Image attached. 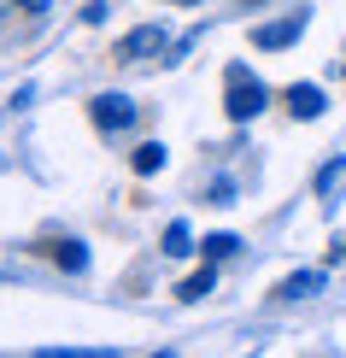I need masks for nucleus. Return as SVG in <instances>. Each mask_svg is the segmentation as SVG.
Wrapping results in <instances>:
<instances>
[{"label":"nucleus","instance_id":"nucleus-5","mask_svg":"<svg viewBox=\"0 0 346 358\" xmlns=\"http://www.w3.org/2000/svg\"><path fill=\"white\" fill-rule=\"evenodd\" d=\"M282 100H288V112L299 117V124H311V117H323V88H317V83H294V88H288Z\"/></svg>","mask_w":346,"mask_h":358},{"label":"nucleus","instance_id":"nucleus-4","mask_svg":"<svg viewBox=\"0 0 346 358\" xmlns=\"http://www.w3.org/2000/svg\"><path fill=\"white\" fill-rule=\"evenodd\" d=\"M94 124L106 129V136L129 129V124H135V100H129V94H94Z\"/></svg>","mask_w":346,"mask_h":358},{"label":"nucleus","instance_id":"nucleus-11","mask_svg":"<svg viewBox=\"0 0 346 358\" xmlns=\"http://www.w3.org/2000/svg\"><path fill=\"white\" fill-rule=\"evenodd\" d=\"M235 247H240V235H229V229H217V235H206V241H200L206 259H229Z\"/></svg>","mask_w":346,"mask_h":358},{"label":"nucleus","instance_id":"nucleus-9","mask_svg":"<svg viewBox=\"0 0 346 358\" xmlns=\"http://www.w3.org/2000/svg\"><path fill=\"white\" fill-rule=\"evenodd\" d=\"M164 252H171V259H188L194 252V229L188 223H171V229H164Z\"/></svg>","mask_w":346,"mask_h":358},{"label":"nucleus","instance_id":"nucleus-14","mask_svg":"<svg viewBox=\"0 0 346 358\" xmlns=\"http://www.w3.org/2000/svg\"><path fill=\"white\" fill-rule=\"evenodd\" d=\"M106 12H112L106 0H88V6H82V24H106Z\"/></svg>","mask_w":346,"mask_h":358},{"label":"nucleus","instance_id":"nucleus-6","mask_svg":"<svg viewBox=\"0 0 346 358\" xmlns=\"http://www.w3.org/2000/svg\"><path fill=\"white\" fill-rule=\"evenodd\" d=\"M317 288H323V271H294V276L276 288V300H311Z\"/></svg>","mask_w":346,"mask_h":358},{"label":"nucleus","instance_id":"nucleus-3","mask_svg":"<svg viewBox=\"0 0 346 358\" xmlns=\"http://www.w3.org/2000/svg\"><path fill=\"white\" fill-rule=\"evenodd\" d=\"M305 24H311V12H305V6H294L288 18H276V24H259V29H252V48H264V53L294 48V41L305 36Z\"/></svg>","mask_w":346,"mask_h":358},{"label":"nucleus","instance_id":"nucleus-1","mask_svg":"<svg viewBox=\"0 0 346 358\" xmlns=\"http://www.w3.org/2000/svg\"><path fill=\"white\" fill-rule=\"evenodd\" d=\"M264 106H270V88L252 77L247 65H229V71H223V112H229L235 124H252Z\"/></svg>","mask_w":346,"mask_h":358},{"label":"nucleus","instance_id":"nucleus-16","mask_svg":"<svg viewBox=\"0 0 346 358\" xmlns=\"http://www.w3.org/2000/svg\"><path fill=\"white\" fill-rule=\"evenodd\" d=\"M12 6H24V12H41V6H48V0H12Z\"/></svg>","mask_w":346,"mask_h":358},{"label":"nucleus","instance_id":"nucleus-7","mask_svg":"<svg viewBox=\"0 0 346 358\" xmlns=\"http://www.w3.org/2000/svg\"><path fill=\"white\" fill-rule=\"evenodd\" d=\"M164 159H171V153H164V141H141V147H135V159H129V165L141 171V176H159V171H164Z\"/></svg>","mask_w":346,"mask_h":358},{"label":"nucleus","instance_id":"nucleus-15","mask_svg":"<svg viewBox=\"0 0 346 358\" xmlns=\"http://www.w3.org/2000/svg\"><path fill=\"white\" fill-rule=\"evenodd\" d=\"M340 259H346V229L335 235V241H329V264H340Z\"/></svg>","mask_w":346,"mask_h":358},{"label":"nucleus","instance_id":"nucleus-8","mask_svg":"<svg viewBox=\"0 0 346 358\" xmlns=\"http://www.w3.org/2000/svg\"><path fill=\"white\" fill-rule=\"evenodd\" d=\"M53 259L65 264L71 276H82V271H88V247H82V241H59V247H53Z\"/></svg>","mask_w":346,"mask_h":358},{"label":"nucleus","instance_id":"nucleus-2","mask_svg":"<svg viewBox=\"0 0 346 358\" xmlns=\"http://www.w3.org/2000/svg\"><path fill=\"white\" fill-rule=\"evenodd\" d=\"M159 53H171V36H164V24H135L124 41H117V65H141V59H159Z\"/></svg>","mask_w":346,"mask_h":358},{"label":"nucleus","instance_id":"nucleus-17","mask_svg":"<svg viewBox=\"0 0 346 358\" xmlns=\"http://www.w3.org/2000/svg\"><path fill=\"white\" fill-rule=\"evenodd\" d=\"M182 6H200V0H182Z\"/></svg>","mask_w":346,"mask_h":358},{"label":"nucleus","instance_id":"nucleus-10","mask_svg":"<svg viewBox=\"0 0 346 358\" xmlns=\"http://www.w3.org/2000/svg\"><path fill=\"white\" fill-rule=\"evenodd\" d=\"M212 282H217V271H200V276H188L182 288H176V300H188V306H200L206 294H212Z\"/></svg>","mask_w":346,"mask_h":358},{"label":"nucleus","instance_id":"nucleus-13","mask_svg":"<svg viewBox=\"0 0 346 358\" xmlns=\"http://www.w3.org/2000/svg\"><path fill=\"white\" fill-rule=\"evenodd\" d=\"M212 206H235V182H229V176H217V182H212Z\"/></svg>","mask_w":346,"mask_h":358},{"label":"nucleus","instance_id":"nucleus-12","mask_svg":"<svg viewBox=\"0 0 346 358\" xmlns=\"http://www.w3.org/2000/svg\"><path fill=\"white\" fill-rule=\"evenodd\" d=\"M340 176H346V159H329V165L317 171V194H323V200L335 194V182H340Z\"/></svg>","mask_w":346,"mask_h":358}]
</instances>
